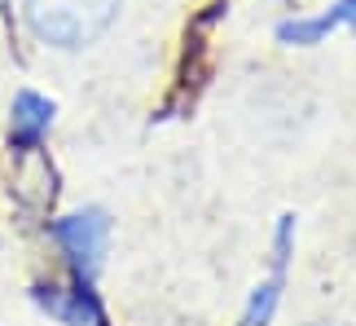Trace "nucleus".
<instances>
[{
    "instance_id": "7ed1b4c3",
    "label": "nucleus",
    "mask_w": 356,
    "mask_h": 326,
    "mask_svg": "<svg viewBox=\"0 0 356 326\" xmlns=\"http://www.w3.org/2000/svg\"><path fill=\"white\" fill-rule=\"evenodd\" d=\"M53 124V106L44 98H35V93H18L13 98V141L18 146H31L49 132Z\"/></svg>"
},
{
    "instance_id": "20e7f679",
    "label": "nucleus",
    "mask_w": 356,
    "mask_h": 326,
    "mask_svg": "<svg viewBox=\"0 0 356 326\" xmlns=\"http://www.w3.org/2000/svg\"><path fill=\"white\" fill-rule=\"evenodd\" d=\"M273 304H277V278H273L268 287H259V295L251 300V309H246V326H264L268 313H273Z\"/></svg>"
},
{
    "instance_id": "f257e3e1",
    "label": "nucleus",
    "mask_w": 356,
    "mask_h": 326,
    "mask_svg": "<svg viewBox=\"0 0 356 326\" xmlns=\"http://www.w3.org/2000/svg\"><path fill=\"white\" fill-rule=\"evenodd\" d=\"M119 0H26V22L58 49H79L115 22Z\"/></svg>"
},
{
    "instance_id": "f03ea898",
    "label": "nucleus",
    "mask_w": 356,
    "mask_h": 326,
    "mask_svg": "<svg viewBox=\"0 0 356 326\" xmlns=\"http://www.w3.org/2000/svg\"><path fill=\"white\" fill-rule=\"evenodd\" d=\"M106 216L102 212H84V216H66V221H58V242L66 251L75 256V265L84 269V274H92L106 251Z\"/></svg>"
}]
</instances>
